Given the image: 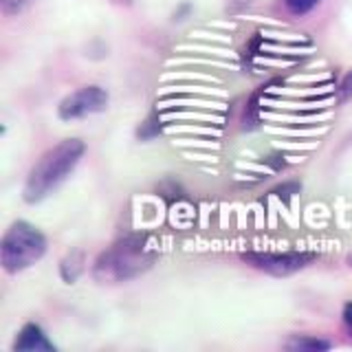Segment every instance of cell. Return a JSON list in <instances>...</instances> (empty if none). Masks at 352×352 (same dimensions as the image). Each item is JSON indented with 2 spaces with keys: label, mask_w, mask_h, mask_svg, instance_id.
<instances>
[{
  "label": "cell",
  "mask_w": 352,
  "mask_h": 352,
  "mask_svg": "<svg viewBox=\"0 0 352 352\" xmlns=\"http://www.w3.org/2000/svg\"><path fill=\"white\" fill-rule=\"evenodd\" d=\"M161 258V249L146 234H128L95 258L91 278L99 284H124L146 275Z\"/></svg>",
  "instance_id": "6da1fadb"
},
{
  "label": "cell",
  "mask_w": 352,
  "mask_h": 352,
  "mask_svg": "<svg viewBox=\"0 0 352 352\" xmlns=\"http://www.w3.org/2000/svg\"><path fill=\"white\" fill-rule=\"evenodd\" d=\"M86 154V143L77 137L60 141L58 146L49 148L36 165L29 170L25 187H22V201L27 205H38L58 190L80 165Z\"/></svg>",
  "instance_id": "7a4b0ae2"
},
{
  "label": "cell",
  "mask_w": 352,
  "mask_h": 352,
  "mask_svg": "<svg viewBox=\"0 0 352 352\" xmlns=\"http://www.w3.org/2000/svg\"><path fill=\"white\" fill-rule=\"evenodd\" d=\"M49 240L29 220H16L0 240V264L5 273L18 275L47 256Z\"/></svg>",
  "instance_id": "3957f363"
},
{
  "label": "cell",
  "mask_w": 352,
  "mask_h": 352,
  "mask_svg": "<svg viewBox=\"0 0 352 352\" xmlns=\"http://www.w3.org/2000/svg\"><path fill=\"white\" fill-rule=\"evenodd\" d=\"M249 267L258 269L273 278H289L317 260L315 251H245L242 253Z\"/></svg>",
  "instance_id": "277c9868"
},
{
  "label": "cell",
  "mask_w": 352,
  "mask_h": 352,
  "mask_svg": "<svg viewBox=\"0 0 352 352\" xmlns=\"http://www.w3.org/2000/svg\"><path fill=\"white\" fill-rule=\"evenodd\" d=\"M108 104H110V95L106 88L97 84H88V86L77 88V91L69 93L62 99L58 104V119L71 124V121L104 113Z\"/></svg>",
  "instance_id": "5b68a950"
},
{
  "label": "cell",
  "mask_w": 352,
  "mask_h": 352,
  "mask_svg": "<svg viewBox=\"0 0 352 352\" xmlns=\"http://www.w3.org/2000/svg\"><path fill=\"white\" fill-rule=\"evenodd\" d=\"M14 352H55L53 341L47 337V333L42 330V326L38 324H25L20 328V333L14 341V346H11Z\"/></svg>",
  "instance_id": "8992f818"
},
{
  "label": "cell",
  "mask_w": 352,
  "mask_h": 352,
  "mask_svg": "<svg viewBox=\"0 0 352 352\" xmlns=\"http://www.w3.org/2000/svg\"><path fill=\"white\" fill-rule=\"evenodd\" d=\"M86 271V253L82 249H73L60 260V278L66 284H75Z\"/></svg>",
  "instance_id": "52a82bcc"
},
{
  "label": "cell",
  "mask_w": 352,
  "mask_h": 352,
  "mask_svg": "<svg viewBox=\"0 0 352 352\" xmlns=\"http://www.w3.org/2000/svg\"><path fill=\"white\" fill-rule=\"evenodd\" d=\"M282 348L291 352H324L333 348V344L317 335H291L282 344Z\"/></svg>",
  "instance_id": "ba28073f"
},
{
  "label": "cell",
  "mask_w": 352,
  "mask_h": 352,
  "mask_svg": "<svg viewBox=\"0 0 352 352\" xmlns=\"http://www.w3.org/2000/svg\"><path fill=\"white\" fill-rule=\"evenodd\" d=\"M322 3V0H284V7L291 16H306Z\"/></svg>",
  "instance_id": "9c48e42d"
},
{
  "label": "cell",
  "mask_w": 352,
  "mask_h": 352,
  "mask_svg": "<svg viewBox=\"0 0 352 352\" xmlns=\"http://www.w3.org/2000/svg\"><path fill=\"white\" fill-rule=\"evenodd\" d=\"M36 0H0V11L7 16V18H14L18 14H22L27 7H31Z\"/></svg>",
  "instance_id": "30bf717a"
},
{
  "label": "cell",
  "mask_w": 352,
  "mask_h": 352,
  "mask_svg": "<svg viewBox=\"0 0 352 352\" xmlns=\"http://www.w3.org/2000/svg\"><path fill=\"white\" fill-rule=\"evenodd\" d=\"M337 93H339V102H348V99L352 97V71H348L344 80H341Z\"/></svg>",
  "instance_id": "8fae6325"
},
{
  "label": "cell",
  "mask_w": 352,
  "mask_h": 352,
  "mask_svg": "<svg viewBox=\"0 0 352 352\" xmlns=\"http://www.w3.org/2000/svg\"><path fill=\"white\" fill-rule=\"evenodd\" d=\"M341 319H344V324H346L348 328H352V302H348V304L344 306V311H341Z\"/></svg>",
  "instance_id": "7c38bea8"
},
{
  "label": "cell",
  "mask_w": 352,
  "mask_h": 352,
  "mask_svg": "<svg viewBox=\"0 0 352 352\" xmlns=\"http://www.w3.org/2000/svg\"><path fill=\"white\" fill-rule=\"evenodd\" d=\"M346 264H348V267L352 269V251L348 253V256H346Z\"/></svg>",
  "instance_id": "4fadbf2b"
},
{
  "label": "cell",
  "mask_w": 352,
  "mask_h": 352,
  "mask_svg": "<svg viewBox=\"0 0 352 352\" xmlns=\"http://www.w3.org/2000/svg\"><path fill=\"white\" fill-rule=\"evenodd\" d=\"M348 335H350V341H352V328H348Z\"/></svg>",
  "instance_id": "5bb4252c"
}]
</instances>
